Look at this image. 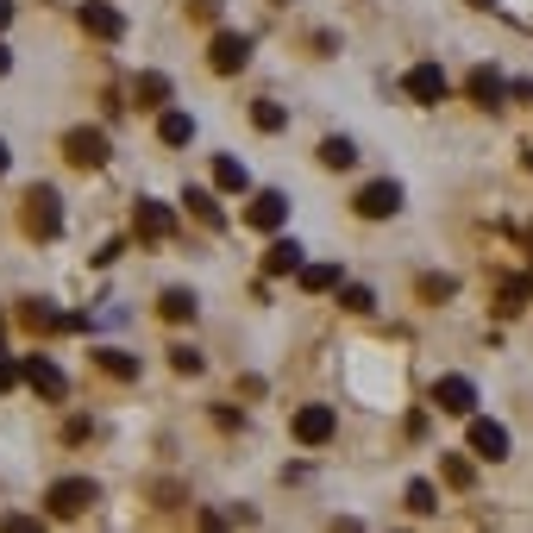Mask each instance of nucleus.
Here are the masks:
<instances>
[{"instance_id": "obj_32", "label": "nucleus", "mask_w": 533, "mask_h": 533, "mask_svg": "<svg viewBox=\"0 0 533 533\" xmlns=\"http://www.w3.org/2000/svg\"><path fill=\"white\" fill-rule=\"evenodd\" d=\"M0 527H7V533H38V521H32V515H7Z\"/></svg>"}, {"instance_id": "obj_23", "label": "nucleus", "mask_w": 533, "mask_h": 533, "mask_svg": "<svg viewBox=\"0 0 533 533\" xmlns=\"http://www.w3.org/2000/svg\"><path fill=\"white\" fill-rule=\"evenodd\" d=\"M439 477H446L452 490H471V483H477V471H471L465 452H439Z\"/></svg>"}, {"instance_id": "obj_34", "label": "nucleus", "mask_w": 533, "mask_h": 533, "mask_svg": "<svg viewBox=\"0 0 533 533\" xmlns=\"http://www.w3.org/2000/svg\"><path fill=\"white\" fill-rule=\"evenodd\" d=\"M13 26V0H0V32H7Z\"/></svg>"}, {"instance_id": "obj_36", "label": "nucleus", "mask_w": 533, "mask_h": 533, "mask_svg": "<svg viewBox=\"0 0 533 533\" xmlns=\"http://www.w3.org/2000/svg\"><path fill=\"white\" fill-rule=\"evenodd\" d=\"M7 69H13V57H7V51H0V76H7Z\"/></svg>"}, {"instance_id": "obj_33", "label": "nucleus", "mask_w": 533, "mask_h": 533, "mask_svg": "<svg viewBox=\"0 0 533 533\" xmlns=\"http://www.w3.org/2000/svg\"><path fill=\"white\" fill-rule=\"evenodd\" d=\"M195 19H220V0H195Z\"/></svg>"}, {"instance_id": "obj_10", "label": "nucleus", "mask_w": 533, "mask_h": 533, "mask_svg": "<svg viewBox=\"0 0 533 533\" xmlns=\"http://www.w3.org/2000/svg\"><path fill=\"white\" fill-rule=\"evenodd\" d=\"M289 220V195L283 189H258L245 207V226H258V233H276V226Z\"/></svg>"}, {"instance_id": "obj_24", "label": "nucleus", "mask_w": 533, "mask_h": 533, "mask_svg": "<svg viewBox=\"0 0 533 533\" xmlns=\"http://www.w3.org/2000/svg\"><path fill=\"white\" fill-rule=\"evenodd\" d=\"M157 314H164V320H195V295L189 289H164V295H157Z\"/></svg>"}, {"instance_id": "obj_1", "label": "nucleus", "mask_w": 533, "mask_h": 533, "mask_svg": "<svg viewBox=\"0 0 533 533\" xmlns=\"http://www.w3.org/2000/svg\"><path fill=\"white\" fill-rule=\"evenodd\" d=\"M95 502H101V490L88 477H57L51 490H44V515H51V521H82Z\"/></svg>"}, {"instance_id": "obj_19", "label": "nucleus", "mask_w": 533, "mask_h": 533, "mask_svg": "<svg viewBox=\"0 0 533 533\" xmlns=\"http://www.w3.org/2000/svg\"><path fill=\"white\" fill-rule=\"evenodd\" d=\"M157 138H164V145H189L195 120H189V113H176V107H164V113H157Z\"/></svg>"}, {"instance_id": "obj_22", "label": "nucleus", "mask_w": 533, "mask_h": 533, "mask_svg": "<svg viewBox=\"0 0 533 533\" xmlns=\"http://www.w3.org/2000/svg\"><path fill=\"white\" fill-rule=\"evenodd\" d=\"M182 201H189V214H195L201 226H214V233H220V226H226V214H220V201H214V189H189V195H182Z\"/></svg>"}, {"instance_id": "obj_18", "label": "nucleus", "mask_w": 533, "mask_h": 533, "mask_svg": "<svg viewBox=\"0 0 533 533\" xmlns=\"http://www.w3.org/2000/svg\"><path fill=\"white\" fill-rule=\"evenodd\" d=\"M214 189H226V195H245V189H251V170L239 164V157H214Z\"/></svg>"}, {"instance_id": "obj_25", "label": "nucleus", "mask_w": 533, "mask_h": 533, "mask_svg": "<svg viewBox=\"0 0 533 533\" xmlns=\"http://www.w3.org/2000/svg\"><path fill=\"white\" fill-rule=\"evenodd\" d=\"M320 164H327V170H352L358 145H352V138H327V145H320Z\"/></svg>"}, {"instance_id": "obj_20", "label": "nucleus", "mask_w": 533, "mask_h": 533, "mask_svg": "<svg viewBox=\"0 0 533 533\" xmlns=\"http://www.w3.org/2000/svg\"><path fill=\"white\" fill-rule=\"evenodd\" d=\"M339 283H345L339 264H301V289H308V295H333Z\"/></svg>"}, {"instance_id": "obj_35", "label": "nucleus", "mask_w": 533, "mask_h": 533, "mask_svg": "<svg viewBox=\"0 0 533 533\" xmlns=\"http://www.w3.org/2000/svg\"><path fill=\"white\" fill-rule=\"evenodd\" d=\"M7 164H13V151H7V145H0V176H7Z\"/></svg>"}, {"instance_id": "obj_7", "label": "nucleus", "mask_w": 533, "mask_h": 533, "mask_svg": "<svg viewBox=\"0 0 533 533\" xmlns=\"http://www.w3.org/2000/svg\"><path fill=\"white\" fill-rule=\"evenodd\" d=\"M207 63H214V76H239V69L251 63V38H245V32H214V44H207Z\"/></svg>"}, {"instance_id": "obj_29", "label": "nucleus", "mask_w": 533, "mask_h": 533, "mask_svg": "<svg viewBox=\"0 0 533 533\" xmlns=\"http://www.w3.org/2000/svg\"><path fill=\"white\" fill-rule=\"evenodd\" d=\"M339 308H352V314H370V308H377V295H370L364 283H339Z\"/></svg>"}, {"instance_id": "obj_12", "label": "nucleus", "mask_w": 533, "mask_h": 533, "mask_svg": "<svg viewBox=\"0 0 533 533\" xmlns=\"http://www.w3.org/2000/svg\"><path fill=\"white\" fill-rule=\"evenodd\" d=\"M471 452L490 458V465H502L508 458V427L502 421H483V414H471Z\"/></svg>"}, {"instance_id": "obj_28", "label": "nucleus", "mask_w": 533, "mask_h": 533, "mask_svg": "<svg viewBox=\"0 0 533 533\" xmlns=\"http://www.w3.org/2000/svg\"><path fill=\"white\" fill-rule=\"evenodd\" d=\"M408 508H414V515H433V508H439V490H433L427 477H414V483H408Z\"/></svg>"}, {"instance_id": "obj_38", "label": "nucleus", "mask_w": 533, "mask_h": 533, "mask_svg": "<svg viewBox=\"0 0 533 533\" xmlns=\"http://www.w3.org/2000/svg\"><path fill=\"white\" fill-rule=\"evenodd\" d=\"M527 239H533V233H527Z\"/></svg>"}, {"instance_id": "obj_2", "label": "nucleus", "mask_w": 533, "mask_h": 533, "mask_svg": "<svg viewBox=\"0 0 533 533\" xmlns=\"http://www.w3.org/2000/svg\"><path fill=\"white\" fill-rule=\"evenodd\" d=\"M19 226H26L32 239H57V233H63V195H57V189H26Z\"/></svg>"}, {"instance_id": "obj_4", "label": "nucleus", "mask_w": 533, "mask_h": 533, "mask_svg": "<svg viewBox=\"0 0 533 533\" xmlns=\"http://www.w3.org/2000/svg\"><path fill=\"white\" fill-rule=\"evenodd\" d=\"M63 157H69L76 170H101V164H107V132H101V126L63 132Z\"/></svg>"}, {"instance_id": "obj_5", "label": "nucleus", "mask_w": 533, "mask_h": 533, "mask_svg": "<svg viewBox=\"0 0 533 533\" xmlns=\"http://www.w3.org/2000/svg\"><path fill=\"white\" fill-rule=\"evenodd\" d=\"M132 226H138V239L164 245V239L176 233V207H170V201H145V195H138V201H132Z\"/></svg>"}, {"instance_id": "obj_37", "label": "nucleus", "mask_w": 533, "mask_h": 533, "mask_svg": "<svg viewBox=\"0 0 533 533\" xmlns=\"http://www.w3.org/2000/svg\"><path fill=\"white\" fill-rule=\"evenodd\" d=\"M471 7H496V0H471Z\"/></svg>"}, {"instance_id": "obj_21", "label": "nucleus", "mask_w": 533, "mask_h": 533, "mask_svg": "<svg viewBox=\"0 0 533 533\" xmlns=\"http://www.w3.org/2000/svg\"><path fill=\"white\" fill-rule=\"evenodd\" d=\"M95 364L107 370V377H120V383H132V377H138V358H132V352H120V345H101Z\"/></svg>"}, {"instance_id": "obj_16", "label": "nucleus", "mask_w": 533, "mask_h": 533, "mask_svg": "<svg viewBox=\"0 0 533 533\" xmlns=\"http://www.w3.org/2000/svg\"><path fill=\"white\" fill-rule=\"evenodd\" d=\"M19 320H26L32 333H63V327H69V314L51 308V301H19Z\"/></svg>"}, {"instance_id": "obj_14", "label": "nucleus", "mask_w": 533, "mask_h": 533, "mask_svg": "<svg viewBox=\"0 0 533 533\" xmlns=\"http://www.w3.org/2000/svg\"><path fill=\"white\" fill-rule=\"evenodd\" d=\"M465 88H471V101H477V107H502V101H508V82L496 76L490 63H477L471 76H465Z\"/></svg>"}, {"instance_id": "obj_11", "label": "nucleus", "mask_w": 533, "mask_h": 533, "mask_svg": "<svg viewBox=\"0 0 533 533\" xmlns=\"http://www.w3.org/2000/svg\"><path fill=\"white\" fill-rule=\"evenodd\" d=\"M82 32L88 38H126V19H120V7H107V0H82Z\"/></svg>"}, {"instance_id": "obj_8", "label": "nucleus", "mask_w": 533, "mask_h": 533, "mask_svg": "<svg viewBox=\"0 0 533 533\" xmlns=\"http://www.w3.org/2000/svg\"><path fill=\"white\" fill-rule=\"evenodd\" d=\"M339 433V414L327 402H308V408H295V439L301 446H327V439Z\"/></svg>"}, {"instance_id": "obj_9", "label": "nucleus", "mask_w": 533, "mask_h": 533, "mask_svg": "<svg viewBox=\"0 0 533 533\" xmlns=\"http://www.w3.org/2000/svg\"><path fill=\"white\" fill-rule=\"evenodd\" d=\"M433 408L439 414H465V421H471V414H477V383L471 377H439L433 383Z\"/></svg>"}, {"instance_id": "obj_27", "label": "nucleus", "mask_w": 533, "mask_h": 533, "mask_svg": "<svg viewBox=\"0 0 533 533\" xmlns=\"http://www.w3.org/2000/svg\"><path fill=\"white\" fill-rule=\"evenodd\" d=\"M414 289H421V301H452V295H458V276H433V270H427Z\"/></svg>"}, {"instance_id": "obj_13", "label": "nucleus", "mask_w": 533, "mask_h": 533, "mask_svg": "<svg viewBox=\"0 0 533 533\" xmlns=\"http://www.w3.org/2000/svg\"><path fill=\"white\" fill-rule=\"evenodd\" d=\"M26 383L38 389V396H44V402H63V396H69V377H63V370H57L51 358H38V352L26 358Z\"/></svg>"}, {"instance_id": "obj_3", "label": "nucleus", "mask_w": 533, "mask_h": 533, "mask_svg": "<svg viewBox=\"0 0 533 533\" xmlns=\"http://www.w3.org/2000/svg\"><path fill=\"white\" fill-rule=\"evenodd\" d=\"M446 69H439V63H414L408 69V76H402V95L414 101V107H439V101H446Z\"/></svg>"}, {"instance_id": "obj_15", "label": "nucleus", "mask_w": 533, "mask_h": 533, "mask_svg": "<svg viewBox=\"0 0 533 533\" xmlns=\"http://www.w3.org/2000/svg\"><path fill=\"white\" fill-rule=\"evenodd\" d=\"M132 101L145 107V113H164L170 107V76H164V69H145V76L132 82Z\"/></svg>"}, {"instance_id": "obj_30", "label": "nucleus", "mask_w": 533, "mask_h": 533, "mask_svg": "<svg viewBox=\"0 0 533 533\" xmlns=\"http://www.w3.org/2000/svg\"><path fill=\"white\" fill-rule=\"evenodd\" d=\"M201 352H195V345H170V370H182V377H201Z\"/></svg>"}, {"instance_id": "obj_31", "label": "nucleus", "mask_w": 533, "mask_h": 533, "mask_svg": "<svg viewBox=\"0 0 533 533\" xmlns=\"http://www.w3.org/2000/svg\"><path fill=\"white\" fill-rule=\"evenodd\" d=\"M26 383V364H13L7 352H0V396H7V389H19Z\"/></svg>"}, {"instance_id": "obj_6", "label": "nucleus", "mask_w": 533, "mask_h": 533, "mask_svg": "<svg viewBox=\"0 0 533 533\" xmlns=\"http://www.w3.org/2000/svg\"><path fill=\"white\" fill-rule=\"evenodd\" d=\"M358 220H389V214H402V182H364V189H358Z\"/></svg>"}, {"instance_id": "obj_17", "label": "nucleus", "mask_w": 533, "mask_h": 533, "mask_svg": "<svg viewBox=\"0 0 533 533\" xmlns=\"http://www.w3.org/2000/svg\"><path fill=\"white\" fill-rule=\"evenodd\" d=\"M264 276H301V245H295V239H270Z\"/></svg>"}, {"instance_id": "obj_26", "label": "nucleus", "mask_w": 533, "mask_h": 533, "mask_svg": "<svg viewBox=\"0 0 533 533\" xmlns=\"http://www.w3.org/2000/svg\"><path fill=\"white\" fill-rule=\"evenodd\" d=\"M251 126H258V132H283V126H289L283 101H258V107H251Z\"/></svg>"}]
</instances>
